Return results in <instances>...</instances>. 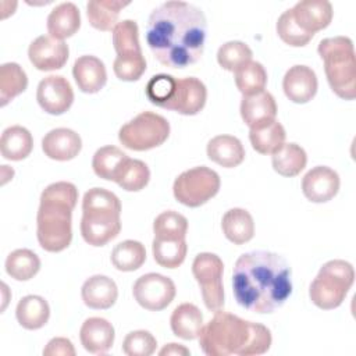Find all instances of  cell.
<instances>
[{
    "instance_id": "cell-1",
    "label": "cell",
    "mask_w": 356,
    "mask_h": 356,
    "mask_svg": "<svg viewBox=\"0 0 356 356\" xmlns=\"http://www.w3.org/2000/svg\"><path fill=\"white\" fill-rule=\"evenodd\" d=\"M207 21L203 11L186 1L171 0L156 7L146 25V42L156 60L168 68H185L200 60Z\"/></svg>"
},
{
    "instance_id": "cell-2",
    "label": "cell",
    "mask_w": 356,
    "mask_h": 356,
    "mask_svg": "<svg viewBox=\"0 0 356 356\" xmlns=\"http://www.w3.org/2000/svg\"><path fill=\"white\" fill-rule=\"evenodd\" d=\"M291 267L282 256L267 250L243 253L232 271L234 296L249 312L273 313L291 296Z\"/></svg>"
},
{
    "instance_id": "cell-3",
    "label": "cell",
    "mask_w": 356,
    "mask_h": 356,
    "mask_svg": "<svg viewBox=\"0 0 356 356\" xmlns=\"http://www.w3.org/2000/svg\"><path fill=\"white\" fill-rule=\"evenodd\" d=\"M271 342L273 337L267 327L221 309L214 312V317L203 325L199 335V345L209 356L263 355Z\"/></svg>"
},
{
    "instance_id": "cell-4",
    "label": "cell",
    "mask_w": 356,
    "mask_h": 356,
    "mask_svg": "<svg viewBox=\"0 0 356 356\" xmlns=\"http://www.w3.org/2000/svg\"><path fill=\"white\" fill-rule=\"evenodd\" d=\"M76 202L78 189L71 182L60 181L43 189L36 216V236L46 252L57 253L70 246Z\"/></svg>"
},
{
    "instance_id": "cell-5",
    "label": "cell",
    "mask_w": 356,
    "mask_h": 356,
    "mask_svg": "<svg viewBox=\"0 0 356 356\" xmlns=\"http://www.w3.org/2000/svg\"><path fill=\"white\" fill-rule=\"evenodd\" d=\"M121 231V202L104 188L89 189L82 199L81 235L92 246H104Z\"/></svg>"
},
{
    "instance_id": "cell-6",
    "label": "cell",
    "mask_w": 356,
    "mask_h": 356,
    "mask_svg": "<svg viewBox=\"0 0 356 356\" xmlns=\"http://www.w3.org/2000/svg\"><path fill=\"white\" fill-rule=\"evenodd\" d=\"M145 92L152 104L182 115L200 113L207 99L204 83L195 76L175 78L168 74H157L149 79Z\"/></svg>"
},
{
    "instance_id": "cell-7",
    "label": "cell",
    "mask_w": 356,
    "mask_h": 356,
    "mask_svg": "<svg viewBox=\"0 0 356 356\" xmlns=\"http://www.w3.org/2000/svg\"><path fill=\"white\" fill-rule=\"evenodd\" d=\"M317 51L324 63V71L331 90L341 99L356 97V60L353 42L348 36L325 38Z\"/></svg>"
},
{
    "instance_id": "cell-8",
    "label": "cell",
    "mask_w": 356,
    "mask_h": 356,
    "mask_svg": "<svg viewBox=\"0 0 356 356\" xmlns=\"http://www.w3.org/2000/svg\"><path fill=\"white\" fill-rule=\"evenodd\" d=\"M355 281V270L349 261L330 260L321 266L309 288L310 300L323 310L342 305Z\"/></svg>"
},
{
    "instance_id": "cell-9",
    "label": "cell",
    "mask_w": 356,
    "mask_h": 356,
    "mask_svg": "<svg viewBox=\"0 0 356 356\" xmlns=\"http://www.w3.org/2000/svg\"><path fill=\"white\" fill-rule=\"evenodd\" d=\"M170 136L168 121L153 111H142L118 131V139L127 149L135 152L161 146Z\"/></svg>"
},
{
    "instance_id": "cell-10",
    "label": "cell",
    "mask_w": 356,
    "mask_h": 356,
    "mask_svg": "<svg viewBox=\"0 0 356 356\" xmlns=\"http://www.w3.org/2000/svg\"><path fill=\"white\" fill-rule=\"evenodd\" d=\"M220 185V175L214 170L199 165L181 172L174 181L172 192L181 204L199 207L218 193Z\"/></svg>"
},
{
    "instance_id": "cell-11",
    "label": "cell",
    "mask_w": 356,
    "mask_h": 356,
    "mask_svg": "<svg viewBox=\"0 0 356 356\" xmlns=\"http://www.w3.org/2000/svg\"><path fill=\"white\" fill-rule=\"evenodd\" d=\"M192 273L196 278L202 298L210 312H217L224 306V286H222V260L209 252L196 254L192 263Z\"/></svg>"
},
{
    "instance_id": "cell-12",
    "label": "cell",
    "mask_w": 356,
    "mask_h": 356,
    "mask_svg": "<svg viewBox=\"0 0 356 356\" xmlns=\"http://www.w3.org/2000/svg\"><path fill=\"white\" fill-rule=\"evenodd\" d=\"M175 293L177 289L174 281L157 273L140 275L132 286L135 300L143 309L150 312H160L165 309L174 300Z\"/></svg>"
},
{
    "instance_id": "cell-13",
    "label": "cell",
    "mask_w": 356,
    "mask_h": 356,
    "mask_svg": "<svg viewBox=\"0 0 356 356\" xmlns=\"http://www.w3.org/2000/svg\"><path fill=\"white\" fill-rule=\"evenodd\" d=\"M36 100L42 110L51 115L64 114L74 102L71 83L61 75H49L43 78L36 89Z\"/></svg>"
},
{
    "instance_id": "cell-14",
    "label": "cell",
    "mask_w": 356,
    "mask_h": 356,
    "mask_svg": "<svg viewBox=\"0 0 356 356\" xmlns=\"http://www.w3.org/2000/svg\"><path fill=\"white\" fill-rule=\"evenodd\" d=\"M68 44L64 40L51 38L50 35L38 36L28 47L29 61L39 71L63 68L68 60Z\"/></svg>"
},
{
    "instance_id": "cell-15",
    "label": "cell",
    "mask_w": 356,
    "mask_h": 356,
    "mask_svg": "<svg viewBox=\"0 0 356 356\" xmlns=\"http://www.w3.org/2000/svg\"><path fill=\"white\" fill-rule=\"evenodd\" d=\"M339 175L327 165H316L302 178V192L313 203H325L339 191Z\"/></svg>"
},
{
    "instance_id": "cell-16",
    "label": "cell",
    "mask_w": 356,
    "mask_h": 356,
    "mask_svg": "<svg viewBox=\"0 0 356 356\" xmlns=\"http://www.w3.org/2000/svg\"><path fill=\"white\" fill-rule=\"evenodd\" d=\"M295 22L302 31L313 35L327 28L332 19V6L327 0H302L291 8Z\"/></svg>"
},
{
    "instance_id": "cell-17",
    "label": "cell",
    "mask_w": 356,
    "mask_h": 356,
    "mask_svg": "<svg viewBox=\"0 0 356 356\" xmlns=\"http://www.w3.org/2000/svg\"><path fill=\"white\" fill-rule=\"evenodd\" d=\"M317 76L316 72L307 65L291 67L282 79V89L285 96L298 104L310 102L317 93Z\"/></svg>"
},
{
    "instance_id": "cell-18",
    "label": "cell",
    "mask_w": 356,
    "mask_h": 356,
    "mask_svg": "<svg viewBox=\"0 0 356 356\" xmlns=\"http://www.w3.org/2000/svg\"><path fill=\"white\" fill-rule=\"evenodd\" d=\"M82 149L81 136L70 128H56L49 131L42 139L43 153L57 161L75 159Z\"/></svg>"
},
{
    "instance_id": "cell-19",
    "label": "cell",
    "mask_w": 356,
    "mask_h": 356,
    "mask_svg": "<svg viewBox=\"0 0 356 356\" xmlns=\"http://www.w3.org/2000/svg\"><path fill=\"white\" fill-rule=\"evenodd\" d=\"M72 75L78 89L85 93H97L107 82V71L104 63L96 56L90 54L81 56L75 60Z\"/></svg>"
},
{
    "instance_id": "cell-20",
    "label": "cell",
    "mask_w": 356,
    "mask_h": 356,
    "mask_svg": "<svg viewBox=\"0 0 356 356\" xmlns=\"http://www.w3.org/2000/svg\"><path fill=\"white\" fill-rule=\"evenodd\" d=\"M114 327L102 317L86 318L79 331V339L85 350L93 355L106 353L114 343Z\"/></svg>"
},
{
    "instance_id": "cell-21",
    "label": "cell",
    "mask_w": 356,
    "mask_h": 356,
    "mask_svg": "<svg viewBox=\"0 0 356 356\" xmlns=\"http://www.w3.org/2000/svg\"><path fill=\"white\" fill-rule=\"evenodd\" d=\"M81 296L88 307L104 310L110 309L115 303L118 298V288L111 278L97 274L89 277L83 282Z\"/></svg>"
},
{
    "instance_id": "cell-22",
    "label": "cell",
    "mask_w": 356,
    "mask_h": 356,
    "mask_svg": "<svg viewBox=\"0 0 356 356\" xmlns=\"http://www.w3.org/2000/svg\"><path fill=\"white\" fill-rule=\"evenodd\" d=\"M275 115L277 104L274 96L270 92L261 90L259 93L242 97L241 117L249 128L273 121L275 120Z\"/></svg>"
},
{
    "instance_id": "cell-23",
    "label": "cell",
    "mask_w": 356,
    "mask_h": 356,
    "mask_svg": "<svg viewBox=\"0 0 356 356\" xmlns=\"http://www.w3.org/2000/svg\"><path fill=\"white\" fill-rule=\"evenodd\" d=\"M81 26V14L71 1L57 4L47 17V32L51 38L64 40L78 32Z\"/></svg>"
},
{
    "instance_id": "cell-24",
    "label": "cell",
    "mask_w": 356,
    "mask_h": 356,
    "mask_svg": "<svg viewBox=\"0 0 356 356\" xmlns=\"http://www.w3.org/2000/svg\"><path fill=\"white\" fill-rule=\"evenodd\" d=\"M206 152L211 161L225 168H234L245 159L242 142L232 135H217L211 138L207 143Z\"/></svg>"
},
{
    "instance_id": "cell-25",
    "label": "cell",
    "mask_w": 356,
    "mask_h": 356,
    "mask_svg": "<svg viewBox=\"0 0 356 356\" xmlns=\"http://www.w3.org/2000/svg\"><path fill=\"white\" fill-rule=\"evenodd\" d=\"M221 228L225 238L234 245H243L254 235V221L250 213L241 207L225 211L221 220Z\"/></svg>"
},
{
    "instance_id": "cell-26",
    "label": "cell",
    "mask_w": 356,
    "mask_h": 356,
    "mask_svg": "<svg viewBox=\"0 0 356 356\" xmlns=\"http://www.w3.org/2000/svg\"><path fill=\"white\" fill-rule=\"evenodd\" d=\"M170 325L178 338L196 339L203 328V314L193 303H182L177 306L171 314Z\"/></svg>"
},
{
    "instance_id": "cell-27",
    "label": "cell",
    "mask_w": 356,
    "mask_h": 356,
    "mask_svg": "<svg viewBox=\"0 0 356 356\" xmlns=\"http://www.w3.org/2000/svg\"><path fill=\"white\" fill-rule=\"evenodd\" d=\"M33 149L32 134L21 125H13L3 131L0 138V153L4 159L19 161L26 159Z\"/></svg>"
},
{
    "instance_id": "cell-28",
    "label": "cell",
    "mask_w": 356,
    "mask_h": 356,
    "mask_svg": "<svg viewBox=\"0 0 356 356\" xmlns=\"http://www.w3.org/2000/svg\"><path fill=\"white\" fill-rule=\"evenodd\" d=\"M15 317L25 330H39L49 321L50 306L39 295H26L18 302Z\"/></svg>"
},
{
    "instance_id": "cell-29",
    "label": "cell",
    "mask_w": 356,
    "mask_h": 356,
    "mask_svg": "<svg viewBox=\"0 0 356 356\" xmlns=\"http://www.w3.org/2000/svg\"><path fill=\"white\" fill-rule=\"evenodd\" d=\"M285 128L277 120L253 127L249 131L252 147L260 154H274L285 143Z\"/></svg>"
},
{
    "instance_id": "cell-30",
    "label": "cell",
    "mask_w": 356,
    "mask_h": 356,
    "mask_svg": "<svg viewBox=\"0 0 356 356\" xmlns=\"http://www.w3.org/2000/svg\"><path fill=\"white\" fill-rule=\"evenodd\" d=\"M129 1L118 0H90L86 3V15L89 24L99 31H113L118 24V15Z\"/></svg>"
},
{
    "instance_id": "cell-31",
    "label": "cell",
    "mask_w": 356,
    "mask_h": 356,
    "mask_svg": "<svg viewBox=\"0 0 356 356\" xmlns=\"http://www.w3.org/2000/svg\"><path fill=\"white\" fill-rule=\"evenodd\" d=\"M271 164L275 172L282 177H296L306 167L307 154L305 149L296 143H284L274 154Z\"/></svg>"
},
{
    "instance_id": "cell-32",
    "label": "cell",
    "mask_w": 356,
    "mask_h": 356,
    "mask_svg": "<svg viewBox=\"0 0 356 356\" xmlns=\"http://www.w3.org/2000/svg\"><path fill=\"white\" fill-rule=\"evenodd\" d=\"M28 86V76L17 63L0 65V106L4 107L14 97L21 95Z\"/></svg>"
},
{
    "instance_id": "cell-33",
    "label": "cell",
    "mask_w": 356,
    "mask_h": 356,
    "mask_svg": "<svg viewBox=\"0 0 356 356\" xmlns=\"http://www.w3.org/2000/svg\"><path fill=\"white\" fill-rule=\"evenodd\" d=\"M127 159L128 156L121 149L113 145H107L97 149L93 154L92 168L97 177L106 181H115Z\"/></svg>"
},
{
    "instance_id": "cell-34",
    "label": "cell",
    "mask_w": 356,
    "mask_h": 356,
    "mask_svg": "<svg viewBox=\"0 0 356 356\" xmlns=\"http://www.w3.org/2000/svg\"><path fill=\"white\" fill-rule=\"evenodd\" d=\"M113 46L117 57L142 56L138 24L132 19L120 21L113 29Z\"/></svg>"
},
{
    "instance_id": "cell-35",
    "label": "cell",
    "mask_w": 356,
    "mask_h": 356,
    "mask_svg": "<svg viewBox=\"0 0 356 356\" xmlns=\"http://www.w3.org/2000/svg\"><path fill=\"white\" fill-rule=\"evenodd\" d=\"M146 261V249L139 241L127 239L117 243L111 252V263L120 271H135Z\"/></svg>"
},
{
    "instance_id": "cell-36",
    "label": "cell",
    "mask_w": 356,
    "mask_h": 356,
    "mask_svg": "<svg viewBox=\"0 0 356 356\" xmlns=\"http://www.w3.org/2000/svg\"><path fill=\"white\" fill-rule=\"evenodd\" d=\"M40 270V259L29 249H15L6 259L7 274L17 281H28Z\"/></svg>"
},
{
    "instance_id": "cell-37",
    "label": "cell",
    "mask_w": 356,
    "mask_h": 356,
    "mask_svg": "<svg viewBox=\"0 0 356 356\" xmlns=\"http://www.w3.org/2000/svg\"><path fill=\"white\" fill-rule=\"evenodd\" d=\"M152 252L156 263L164 268L179 267L188 252L185 239H159L154 238L152 243Z\"/></svg>"
},
{
    "instance_id": "cell-38",
    "label": "cell",
    "mask_w": 356,
    "mask_h": 356,
    "mask_svg": "<svg viewBox=\"0 0 356 356\" xmlns=\"http://www.w3.org/2000/svg\"><path fill=\"white\" fill-rule=\"evenodd\" d=\"M149 181L150 170L146 163L128 157L114 182H117L122 189L128 192H138L142 191L149 184Z\"/></svg>"
},
{
    "instance_id": "cell-39",
    "label": "cell",
    "mask_w": 356,
    "mask_h": 356,
    "mask_svg": "<svg viewBox=\"0 0 356 356\" xmlns=\"http://www.w3.org/2000/svg\"><path fill=\"white\" fill-rule=\"evenodd\" d=\"M267 72L261 63L249 61L235 72V85L243 96L254 95L264 90Z\"/></svg>"
},
{
    "instance_id": "cell-40",
    "label": "cell",
    "mask_w": 356,
    "mask_h": 356,
    "mask_svg": "<svg viewBox=\"0 0 356 356\" xmlns=\"http://www.w3.org/2000/svg\"><path fill=\"white\" fill-rule=\"evenodd\" d=\"M154 238L159 239H185L188 232V220L185 216L167 210L160 213L153 222Z\"/></svg>"
},
{
    "instance_id": "cell-41",
    "label": "cell",
    "mask_w": 356,
    "mask_h": 356,
    "mask_svg": "<svg viewBox=\"0 0 356 356\" xmlns=\"http://www.w3.org/2000/svg\"><path fill=\"white\" fill-rule=\"evenodd\" d=\"M252 49L241 40H229L220 46L217 51V61L222 70L236 72L241 67L252 61Z\"/></svg>"
},
{
    "instance_id": "cell-42",
    "label": "cell",
    "mask_w": 356,
    "mask_h": 356,
    "mask_svg": "<svg viewBox=\"0 0 356 356\" xmlns=\"http://www.w3.org/2000/svg\"><path fill=\"white\" fill-rule=\"evenodd\" d=\"M277 33L281 38V40L292 47H302L306 46L312 39L313 35L306 33L299 28V25L295 22L291 8L285 10L277 21Z\"/></svg>"
},
{
    "instance_id": "cell-43",
    "label": "cell",
    "mask_w": 356,
    "mask_h": 356,
    "mask_svg": "<svg viewBox=\"0 0 356 356\" xmlns=\"http://www.w3.org/2000/svg\"><path fill=\"white\" fill-rule=\"evenodd\" d=\"M157 341L152 332L146 330H136L124 338L122 352L127 356H150L154 353Z\"/></svg>"
},
{
    "instance_id": "cell-44",
    "label": "cell",
    "mask_w": 356,
    "mask_h": 356,
    "mask_svg": "<svg viewBox=\"0 0 356 356\" xmlns=\"http://www.w3.org/2000/svg\"><path fill=\"white\" fill-rule=\"evenodd\" d=\"M114 74L118 79L125 82L138 81L146 71L145 56L136 57H115L113 63Z\"/></svg>"
},
{
    "instance_id": "cell-45",
    "label": "cell",
    "mask_w": 356,
    "mask_h": 356,
    "mask_svg": "<svg viewBox=\"0 0 356 356\" xmlns=\"http://www.w3.org/2000/svg\"><path fill=\"white\" fill-rule=\"evenodd\" d=\"M44 356H75V349L68 338L57 337L49 341L43 349Z\"/></svg>"
},
{
    "instance_id": "cell-46",
    "label": "cell",
    "mask_w": 356,
    "mask_h": 356,
    "mask_svg": "<svg viewBox=\"0 0 356 356\" xmlns=\"http://www.w3.org/2000/svg\"><path fill=\"white\" fill-rule=\"evenodd\" d=\"M159 355H160V356H171V355H174V356H188V355H191V352H189V349L185 348L184 345L171 342V343H167V345L159 352Z\"/></svg>"
},
{
    "instance_id": "cell-47",
    "label": "cell",
    "mask_w": 356,
    "mask_h": 356,
    "mask_svg": "<svg viewBox=\"0 0 356 356\" xmlns=\"http://www.w3.org/2000/svg\"><path fill=\"white\" fill-rule=\"evenodd\" d=\"M1 288H3V307H1V309L4 310V309H6V305H7V302H8V300H7V293H8V288H7V285H6L4 282L1 284Z\"/></svg>"
}]
</instances>
